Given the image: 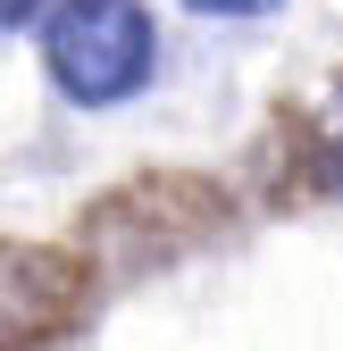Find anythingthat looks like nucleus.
Listing matches in <instances>:
<instances>
[{
	"label": "nucleus",
	"instance_id": "nucleus-1",
	"mask_svg": "<svg viewBox=\"0 0 343 351\" xmlns=\"http://www.w3.org/2000/svg\"><path fill=\"white\" fill-rule=\"evenodd\" d=\"M159 67V25L143 0H51L42 17V75L67 109H117Z\"/></svg>",
	"mask_w": 343,
	"mask_h": 351
},
{
	"label": "nucleus",
	"instance_id": "nucleus-2",
	"mask_svg": "<svg viewBox=\"0 0 343 351\" xmlns=\"http://www.w3.org/2000/svg\"><path fill=\"white\" fill-rule=\"evenodd\" d=\"M176 9H193V17H268L285 0H176Z\"/></svg>",
	"mask_w": 343,
	"mask_h": 351
},
{
	"label": "nucleus",
	"instance_id": "nucleus-3",
	"mask_svg": "<svg viewBox=\"0 0 343 351\" xmlns=\"http://www.w3.org/2000/svg\"><path fill=\"white\" fill-rule=\"evenodd\" d=\"M42 17H51L42 0H0V25H9V34H25V25H42Z\"/></svg>",
	"mask_w": 343,
	"mask_h": 351
}]
</instances>
